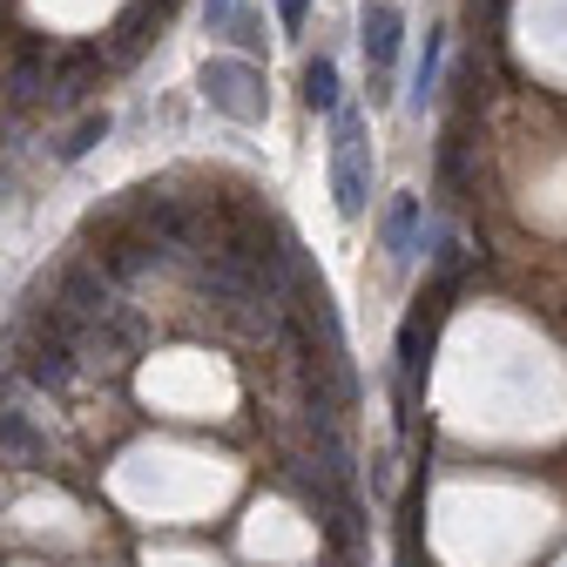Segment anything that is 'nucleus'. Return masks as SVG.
<instances>
[{"instance_id": "obj_1", "label": "nucleus", "mask_w": 567, "mask_h": 567, "mask_svg": "<svg viewBox=\"0 0 567 567\" xmlns=\"http://www.w3.org/2000/svg\"><path fill=\"white\" fill-rule=\"evenodd\" d=\"M331 203L344 224H359L372 209V150H365V115L338 109L331 115Z\"/></svg>"}, {"instance_id": "obj_2", "label": "nucleus", "mask_w": 567, "mask_h": 567, "mask_svg": "<svg viewBox=\"0 0 567 567\" xmlns=\"http://www.w3.org/2000/svg\"><path fill=\"white\" fill-rule=\"evenodd\" d=\"M359 41H365V68H372V102H392V75H399V48H405V14L392 0H372L359 14Z\"/></svg>"}, {"instance_id": "obj_3", "label": "nucleus", "mask_w": 567, "mask_h": 567, "mask_svg": "<svg viewBox=\"0 0 567 567\" xmlns=\"http://www.w3.org/2000/svg\"><path fill=\"white\" fill-rule=\"evenodd\" d=\"M419 237H425V196H419V189H399V196L385 203V217H379V244H385L392 264H405V257L419 250Z\"/></svg>"}, {"instance_id": "obj_4", "label": "nucleus", "mask_w": 567, "mask_h": 567, "mask_svg": "<svg viewBox=\"0 0 567 567\" xmlns=\"http://www.w3.org/2000/svg\"><path fill=\"white\" fill-rule=\"evenodd\" d=\"M419 250H425V270H433V284H460V270L473 264V250H466V237H460L453 224H425Z\"/></svg>"}, {"instance_id": "obj_5", "label": "nucleus", "mask_w": 567, "mask_h": 567, "mask_svg": "<svg viewBox=\"0 0 567 567\" xmlns=\"http://www.w3.org/2000/svg\"><path fill=\"white\" fill-rule=\"evenodd\" d=\"M440 68H446V28H425V48L412 61V89H405V109L425 115V102L440 95Z\"/></svg>"}, {"instance_id": "obj_6", "label": "nucleus", "mask_w": 567, "mask_h": 567, "mask_svg": "<svg viewBox=\"0 0 567 567\" xmlns=\"http://www.w3.org/2000/svg\"><path fill=\"white\" fill-rule=\"evenodd\" d=\"M0 453H14V460H48V440H41V425L0 392Z\"/></svg>"}, {"instance_id": "obj_7", "label": "nucleus", "mask_w": 567, "mask_h": 567, "mask_svg": "<svg viewBox=\"0 0 567 567\" xmlns=\"http://www.w3.org/2000/svg\"><path fill=\"white\" fill-rule=\"evenodd\" d=\"M305 109L324 115V122L344 109V95H338V61H331V54H311V61H305Z\"/></svg>"}, {"instance_id": "obj_8", "label": "nucleus", "mask_w": 567, "mask_h": 567, "mask_svg": "<svg viewBox=\"0 0 567 567\" xmlns=\"http://www.w3.org/2000/svg\"><path fill=\"white\" fill-rule=\"evenodd\" d=\"M203 89H209V95H217L224 109H244V115H250V102H244V89H257V75H250V68H244V61H209V68H203Z\"/></svg>"}, {"instance_id": "obj_9", "label": "nucleus", "mask_w": 567, "mask_h": 567, "mask_svg": "<svg viewBox=\"0 0 567 567\" xmlns=\"http://www.w3.org/2000/svg\"><path fill=\"white\" fill-rule=\"evenodd\" d=\"M109 128H115V122H109V109H89L75 128H68V135L54 142V163H82V156L95 150V142H109Z\"/></svg>"}, {"instance_id": "obj_10", "label": "nucleus", "mask_w": 567, "mask_h": 567, "mask_svg": "<svg viewBox=\"0 0 567 567\" xmlns=\"http://www.w3.org/2000/svg\"><path fill=\"white\" fill-rule=\"evenodd\" d=\"M224 34H230V41H237L244 54H264V14H257V8H230Z\"/></svg>"}, {"instance_id": "obj_11", "label": "nucleus", "mask_w": 567, "mask_h": 567, "mask_svg": "<svg viewBox=\"0 0 567 567\" xmlns=\"http://www.w3.org/2000/svg\"><path fill=\"white\" fill-rule=\"evenodd\" d=\"M277 21H284V34H305V21H311V0H277Z\"/></svg>"}, {"instance_id": "obj_12", "label": "nucleus", "mask_w": 567, "mask_h": 567, "mask_svg": "<svg viewBox=\"0 0 567 567\" xmlns=\"http://www.w3.org/2000/svg\"><path fill=\"white\" fill-rule=\"evenodd\" d=\"M230 8H237V0H203V28H209V34H224Z\"/></svg>"}]
</instances>
